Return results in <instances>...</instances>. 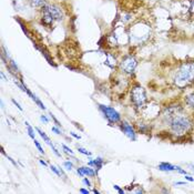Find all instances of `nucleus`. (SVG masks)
I'll return each instance as SVG.
<instances>
[{
  "instance_id": "obj_1",
  "label": "nucleus",
  "mask_w": 194,
  "mask_h": 194,
  "mask_svg": "<svg viewBox=\"0 0 194 194\" xmlns=\"http://www.w3.org/2000/svg\"><path fill=\"white\" fill-rule=\"evenodd\" d=\"M182 111L183 109L180 106H168L163 114V119L171 132L176 136H183L193 129V121L182 113Z\"/></svg>"
},
{
  "instance_id": "obj_2",
  "label": "nucleus",
  "mask_w": 194,
  "mask_h": 194,
  "mask_svg": "<svg viewBox=\"0 0 194 194\" xmlns=\"http://www.w3.org/2000/svg\"><path fill=\"white\" fill-rule=\"evenodd\" d=\"M174 83L177 88L184 89L194 83V61H187L180 66L174 76Z\"/></svg>"
},
{
  "instance_id": "obj_3",
  "label": "nucleus",
  "mask_w": 194,
  "mask_h": 194,
  "mask_svg": "<svg viewBox=\"0 0 194 194\" xmlns=\"http://www.w3.org/2000/svg\"><path fill=\"white\" fill-rule=\"evenodd\" d=\"M63 18L62 9L55 4H46L41 8V21L43 25L51 26L53 22L60 21Z\"/></svg>"
},
{
  "instance_id": "obj_4",
  "label": "nucleus",
  "mask_w": 194,
  "mask_h": 194,
  "mask_svg": "<svg viewBox=\"0 0 194 194\" xmlns=\"http://www.w3.org/2000/svg\"><path fill=\"white\" fill-rule=\"evenodd\" d=\"M130 97L131 102L133 103V106L136 109H143L145 104H147V102H148V97H147L145 89L143 87H141L140 85H138V83L132 85Z\"/></svg>"
},
{
  "instance_id": "obj_5",
  "label": "nucleus",
  "mask_w": 194,
  "mask_h": 194,
  "mask_svg": "<svg viewBox=\"0 0 194 194\" xmlns=\"http://www.w3.org/2000/svg\"><path fill=\"white\" fill-rule=\"evenodd\" d=\"M99 110L103 114V117L108 120L110 124H117L121 122V114L119 113L117 110L109 106L104 104H99Z\"/></svg>"
},
{
  "instance_id": "obj_6",
  "label": "nucleus",
  "mask_w": 194,
  "mask_h": 194,
  "mask_svg": "<svg viewBox=\"0 0 194 194\" xmlns=\"http://www.w3.org/2000/svg\"><path fill=\"white\" fill-rule=\"evenodd\" d=\"M136 66H138V61L133 55H125L122 58L121 62H119V67L121 69V71L127 74H132Z\"/></svg>"
},
{
  "instance_id": "obj_7",
  "label": "nucleus",
  "mask_w": 194,
  "mask_h": 194,
  "mask_svg": "<svg viewBox=\"0 0 194 194\" xmlns=\"http://www.w3.org/2000/svg\"><path fill=\"white\" fill-rule=\"evenodd\" d=\"M120 130L123 132V134L127 135L128 138L132 141H135L136 140V132H135L134 128L132 124H130L127 121H121L120 122Z\"/></svg>"
},
{
  "instance_id": "obj_8",
  "label": "nucleus",
  "mask_w": 194,
  "mask_h": 194,
  "mask_svg": "<svg viewBox=\"0 0 194 194\" xmlns=\"http://www.w3.org/2000/svg\"><path fill=\"white\" fill-rule=\"evenodd\" d=\"M104 164V160L102 159V158H97V159H90V161L88 162V165L89 166H93V168H96V171H99V170H101V168L103 166Z\"/></svg>"
},
{
  "instance_id": "obj_9",
  "label": "nucleus",
  "mask_w": 194,
  "mask_h": 194,
  "mask_svg": "<svg viewBox=\"0 0 194 194\" xmlns=\"http://www.w3.org/2000/svg\"><path fill=\"white\" fill-rule=\"evenodd\" d=\"M159 170L160 171H165V172H172V171H175V166L172 165L171 163H168V162H162L159 164Z\"/></svg>"
},
{
  "instance_id": "obj_10",
  "label": "nucleus",
  "mask_w": 194,
  "mask_h": 194,
  "mask_svg": "<svg viewBox=\"0 0 194 194\" xmlns=\"http://www.w3.org/2000/svg\"><path fill=\"white\" fill-rule=\"evenodd\" d=\"M79 169L82 171V173L85 174V176H96L97 174V171H94L93 169H91V166H80Z\"/></svg>"
},
{
  "instance_id": "obj_11",
  "label": "nucleus",
  "mask_w": 194,
  "mask_h": 194,
  "mask_svg": "<svg viewBox=\"0 0 194 194\" xmlns=\"http://www.w3.org/2000/svg\"><path fill=\"white\" fill-rule=\"evenodd\" d=\"M30 4L32 8L41 9L46 4V0H30Z\"/></svg>"
},
{
  "instance_id": "obj_12",
  "label": "nucleus",
  "mask_w": 194,
  "mask_h": 194,
  "mask_svg": "<svg viewBox=\"0 0 194 194\" xmlns=\"http://www.w3.org/2000/svg\"><path fill=\"white\" fill-rule=\"evenodd\" d=\"M36 130H37V132H38V133H39V135H40V136H41V138H42V139H43V141H44V142H46L47 144H49V145H50V144H51V140H50V138H49V136H48V135H47L46 133L43 132V131L40 130L39 128H36Z\"/></svg>"
},
{
  "instance_id": "obj_13",
  "label": "nucleus",
  "mask_w": 194,
  "mask_h": 194,
  "mask_svg": "<svg viewBox=\"0 0 194 194\" xmlns=\"http://www.w3.org/2000/svg\"><path fill=\"white\" fill-rule=\"evenodd\" d=\"M185 103L191 108H194V92H192L185 98Z\"/></svg>"
},
{
  "instance_id": "obj_14",
  "label": "nucleus",
  "mask_w": 194,
  "mask_h": 194,
  "mask_svg": "<svg viewBox=\"0 0 194 194\" xmlns=\"http://www.w3.org/2000/svg\"><path fill=\"white\" fill-rule=\"evenodd\" d=\"M25 124H26V127H27V132H28V135H29V136L32 140H34V139H36V138H34V135H36V133H34V130L32 129V127H31V125H30L28 122H26Z\"/></svg>"
},
{
  "instance_id": "obj_15",
  "label": "nucleus",
  "mask_w": 194,
  "mask_h": 194,
  "mask_svg": "<svg viewBox=\"0 0 194 194\" xmlns=\"http://www.w3.org/2000/svg\"><path fill=\"white\" fill-rule=\"evenodd\" d=\"M78 151H79V153L85 154V155H87V156H91V154H92L90 151H88V150H85V149H83V148H81V147H78Z\"/></svg>"
},
{
  "instance_id": "obj_16",
  "label": "nucleus",
  "mask_w": 194,
  "mask_h": 194,
  "mask_svg": "<svg viewBox=\"0 0 194 194\" xmlns=\"http://www.w3.org/2000/svg\"><path fill=\"white\" fill-rule=\"evenodd\" d=\"M34 145H36V148L38 149V151L40 152L41 154H44V151H43V149H42V147H41V144L39 143V142L36 139L34 140Z\"/></svg>"
},
{
  "instance_id": "obj_17",
  "label": "nucleus",
  "mask_w": 194,
  "mask_h": 194,
  "mask_svg": "<svg viewBox=\"0 0 194 194\" xmlns=\"http://www.w3.org/2000/svg\"><path fill=\"white\" fill-rule=\"evenodd\" d=\"M63 166L67 170L71 171V170L73 169V163H72V162H70V161H66V162H63Z\"/></svg>"
},
{
  "instance_id": "obj_18",
  "label": "nucleus",
  "mask_w": 194,
  "mask_h": 194,
  "mask_svg": "<svg viewBox=\"0 0 194 194\" xmlns=\"http://www.w3.org/2000/svg\"><path fill=\"white\" fill-rule=\"evenodd\" d=\"M62 149H63V151L67 153V154H70V155H73V151H72L71 149L69 148V147H67L66 144H62Z\"/></svg>"
},
{
  "instance_id": "obj_19",
  "label": "nucleus",
  "mask_w": 194,
  "mask_h": 194,
  "mask_svg": "<svg viewBox=\"0 0 194 194\" xmlns=\"http://www.w3.org/2000/svg\"><path fill=\"white\" fill-rule=\"evenodd\" d=\"M148 130H149L148 125H145V124H143V123H142L141 125L139 124V131L141 132V133H145V132H147Z\"/></svg>"
},
{
  "instance_id": "obj_20",
  "label": "nucleus",
  "mask_w": 194,
  "mask_h": 194,
  "mask_svg": "<svg viewBox=\"0 0 194 194\" xmlns=\"http://www.w3.org/2000/svg\"><path fill=\"white\" fill-rule=\"evenodd\" d=\"M50 169H51V171H52L53 173H55L58 176H61V172H60V170L57 169L55 165H50Z\"/></svg>"
},
{
  "instance_id": "obj_21",
  "label": "nucleus",
  "mask_w": 194,
  "mask_h": 194,
  "mask_svg": "<svg viewBox=\"0 0 194 194\" xmlns=\"http://www.w3.org/2000/svg\"><path fill=\"white\" fill-rule=\"evenodd\" d=\"M50 147H51V149H52V151H53V153H55V155L58 156V158H61V153H60V152L58 151V150H57V148H55V145L51 143V144H50Z\"/></svg>"
},
{
  "instance_id": "obj_22",
  "label": "nucleus",
  "mask_w": 194,
  "mask_h": 194,
  "mask_svg": "<svg viewBox=\"0 0 194 194\" xmlns=\"http://www.w3.org/2000/svg\"><path fill=\"white\" fill-rule=\"evenodd\" d=\"M113 187H114V189H115L117 191H118V193H119V194H124V190H123V189H121V187H120L119 185L114 184Z\"/></svg>"
},
{
  "instance_id": "obj_23",
  "label": "nucleus",
  "mask_w": 194,
  "mask_h": 194,
  "mask_svg": "<svg viewBox=\"0 0 194 194\" xmlns=\"http://www.w3.org/2000/svg\"><path fill=\"white\" fill-rule=\"evenodd\" d=\"M50 115H51V119H52V120L55 121V125H57V127H59V128L61 127V124H60V122H59V121H58V120H57V119H55V115H53V114H52V113H50Z\"/></svg>"
},
{
  "instance_id": "obj_24",
  "label": "nucleus",
  "mask_w": 194,
  "mask_h": 194,
  "mask_svg": "<svg viewBox=\"0 0 194 194\" xmlns=\"http://www.w3.org/2000/svg\"><path fill=\"white\" fill-rule=\"evenodd\" d=\"M175 171H177V172H179V173H181V174H184V175H185V174H186V171H185V170L181 169L180 166H175Z\"/></svg>"
},
{
  "instance_id": "obj_25",
  "label": "nucleus",
  "mask_w": 194,
  "mask_h": 194,
  "mask_svg": "<svg viewBox=\"0 0 194 194\" xmlns=\"http://www.w3.org/2000/svg\"><path fill=\"white\" fill-rule=\"evenodd\" d=\"M82 182H83V184H85V185L88 186V187H90L91 186V182L89 181L87 177H83V180H82Z\"/></svg>"
},
{
  "instance_id": "obj_26",
  "label": "nucleus",
  "mask_w": 194,
  "mask_h": 194,
  "mask_svg": "<svg viewBox=\"0 0 194 194\" xmlns=\"http://www.w3.org/2000/svg\"><path fill=\"white\" fill-rule=\"evenodd\" d=\"M11 101H12V103H13V104H15V106H17V108H18V109H19V110H20V111H23V109H22L21 106H20V104H19V103H18V102L16 101V100H15V99H12V100H11Z\"/></svg>"
},
{
  "instance_id": "obj_27",
  "label": "nucleus",
  "mask_w": 194,
  "mask_h": 194,
  "mask_svg": "<svg viewBox=\"0 0 194 194\" xmlns=\"http://www.w3.org/2000/svg\"><path fill=\"white\" fill-rule=\"evenodd\" d=\"M51 131H52V132H55V134H61V131H60L59 129H58V128H57V127H52V129H51Z\"/></svg>"
},
{
  "instance_id": "obj_28",
  "label": "nucleus",
  "mask_w": 194,
  "mask_h": 194,
  "mask_svg": "<svg viewBox=\"0 0 194 194\" xmlns=\"http://www.w3.org/2000/svg\"><path fill=\"white\" fill-rule=\"evenodd\" d=\"M40 120L44 123H49V119L47 118L46 115H40Z\"/></svg>"
},
{
  "instance_id": "obj_29",
  "label": "nucleus",
  "mask_w": 194,
  "mask_h": 194,
  "mask_svg": "<svg viewBox=\"0 0 194 194\" xmlns=\"http://www.w3.org/2000/svg\"><path fill=\"white\" fill-rule=\"evenodd\" d=\"M79 192H80V193H82V194H89V193H90V191L85 190V189H80V190H79Z\"/></svg>"
},
{
  "instance_id": "obj_30",
  "label": "nucleus",
  "mask_w": 194,
  "mask_h": 194,
  "mask_svg": "<svg viewBox=\"0 0 194 194\" xmlns=\"http://www.w3.org/2000/svg\"><path fill=\"white\" fill-rule=\"evenodd\" d=\"M70 134H71L72 136H73V138H76V139H78V140H80V139H81V136H80V135L76 134L74 132H70Z\"/></svg>"
},
{
  "instance_id": "obj_31",
  "label": "nucleus",
  "mask_w": 194,
  "mask_h": 194,
  "mask_svg": "<svg viewBox=\"0 0 194 194\" xmlns=\"http://www.w3.org/2000/svg\"><path fill=\"white\" fill-rule=\"evenodd\" d=\"M185 180H187L189 182H194V179L192 176H190V175H186L185 174Z\"/></svg>"
},
{
  "instance_id": "obj_32",
  "label": "nucleus",
  "mask_w": 194,
  "mask_h": 194,
  "mask_svg": "<svg viewBox=\"0 0 194 194\" xmlns=\"http://www.w3.org/2000/svg\"><path fill=\"white\" fill-rule=\"evenodd\" d=\"M77 173H78V174H79V175H80V176H85V174H83V173H82V171H81L80 169H79V168H78V170H77Z\"/></svg>"
},
{
  "instance_id": "obj_33",
  "label": "nucleus",
  "mask_w": 194,
  "mask_h": 194,
  "mask_svg": "<svg viewBox=\"0 0 194 194\" xmlns=\"http://www.w3.org/2000/svg\"><path fill=\"white\" fill-rule=\"evenodd\" d=\"M39 162H40V164H42L43 166H48V164H47V162H44L43 160H39Z\"/></svg>"
},
{
  "instance_id": "obj_34",
  "label": "nucleus",
  "mask_w": 194,
  "mask_h": 194,
  "mask_svg": "<svg viewBox=\"0 0 194 194\" xmlns=\"http://www.w3.org/2000/svg\"><path fill=\"white\" fill-rule=\"evenodd\" d=\"M92 193H94V194H100V191H98L97 189H93V190H92Z\"/></svg>"
},
{
  "instance_id": "obj_35",
  "label": "nucleus",
  "mask_w": 194,
  "mask_h": 194,
  "mask_svg": "<svg viewBox=\"0 0 194 194\" xmlns=\"http://www.w3.org/2000/svg\"><path fill=\"white\" fill-rule=\"evenodd\" d=\"M177 185H184L185 184V182H176Z\"/></svg>"
}]
</instances>
